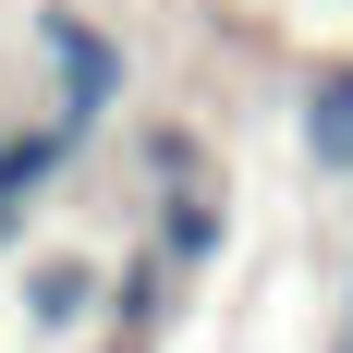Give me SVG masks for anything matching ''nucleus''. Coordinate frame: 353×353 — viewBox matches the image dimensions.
<instances>
[{
  "label": "nucleus",
  "instance_id": "1",
  "mask_svg": "<svg viewBox=\"0 0 353 353\" xmlns=\"http://www.w3.org/2000/svg\"><path fill=\"white\" fill-rule=\"evenodd\" d=\"M37 49H49V98H61L49 122L98 134L110 110H122V73H134V61H122V37H110V25H85V12H37Z\"/></svg>",
  "mask_w": 353,
  "mask_h": 353
},
{
  "label": "nucleus",
  "instance_id": "5",
  "mask_svg": "<svg viewBox=\"0 0 353 353\" xmlns=\"http://www.w3.org/2000/svg\"><path fill=\"white\" fill-rule=\"evenodd\" d=\"M341 353H353V341H341Z\"/></svg>",
  "mask_w": 353,
  "mask_h": 353
},
{
  "label": "nucleus",
  "instance_id": "4",
  "mask_svg": "<svg viewBox=\"0 0 353 353\" xmlns=\"http://www.w3.org/2000/svg\"><path fill=\"white\" fill-rule=\"evenodd\" d=\"M98 292H110V281L85 268V256H37V305H25V317L61 341V329H85V317H98Z\"/></svg>",
  "mask_w": 353,
  "mask_h": 353
},
{
  "label": "nucleus",
  "instance_id": "2",
  "mask_svg": "<svg viewBox=\"0 0 353 353\" xmlns=\"http://www.w3.org/2000/svg\"><path fill=\"white\" fill-rule=\"evenodd\" d=\"M73 159H85L73 122H12V134H0V256L37 232V208H49V183H61Z\"/></svg>",
  "mask_w": 353,
  "mask_h": 353
},
{
  "label": "nucleus",
  "instance_id": "3",
  "mask_svg": "<svg viewBox=\"0 0 353 353\" xmlns=\"http://www.w3.org/2000/svg\"><path fill=\"white\" fill-rule=\"evenodd\" d=\"M305 159L317 171H353V61H329L305 85Z\"/></svg>",
  "mask_w": 353,
  "mask_h": 353
}]
</instances>
